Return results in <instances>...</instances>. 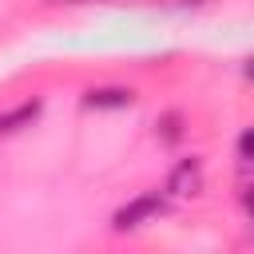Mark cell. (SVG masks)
<instances>
[{"instance_id":"obj_1","label":"cell","mask_w":254,"mask_h":254,"mask_svg":"<svg viewBox=\"0 0 254 254\" xmlns=\"http://www.w3.org/2000/svg\"><path fill=\"white\" fill-rule=\"evenodd\" d=\"M163 210H167V198H163L159 190H147V194H135L131 202H123V206L115 210L111 226H115V230H135V226H143V222L159 218Z\"/></svg>"},{"instance_id":"obj_2","label":"cell","mask_w":254,"mask_h":254,"mask_svg":"<svg viewBox=\"0 0 254 254\" xmlns=\"http://www.w3.org/2000/svg\"><path fill=\"white\" fill-rule=\"evenodd\" d=\"M202 190V159H179L175 167H171V175H167V194L171 198H190V194H198Z\"/></svg>"},{"instance_id":"obj_3","label":"cell","mask_w":254,"mask_h":254,"mask_svg":"<svg viewBox=\"0 0 254 254\" xmlns=\"http://www.w3.org/2000/svg\"><path fill=\"white\" fill-rule=\"evenodd\" d=\"M131 103H135L131 87H91L83 95V107H91V111H119V107H131Z\"/></svg>"},{"instance_id":"obj_4","label":"cell","mask_w":254,"mask_h":254,"mask_svg":"<svg viewBox=\"0 0 254 254\" xmlns=\"http://www.w3.org/2000/svg\"><path fill=\"white\" fill-rule=\"evenodd\" d=\"M40 99H24L20 107H12V111H4L0 115V135H16L20 127H32V119L40 115Z\"/></svg>"},{"instance_id":"obj_5","label":"cell","mask_w":254,"mask_h":254,"mask_svg":"<svg viewBox=\"0 0 254 254\" xmlns=\"http://www.w3.org/2000/svg\"><path fill=\"white\" fill-rule=\"evenodd\" d=\"M159 127H163V131H159V135H163V143H179V139H183V119H179V111L163 115V123H159Z\"/></svg>"},{"instance_id":"obj_6","label":"cell","mask_w":254,"mask_h":254,"mask_svg":"<svg viewBox=\"0 0 254 254\" xmlns=\"http://www.w3.org/2000/svg\"><path fill=\"white\" fill-rule=\"evenodd\" d=\"M238 159L254 163V127H246V131L238 135Z\"/></svg>"},{"instance_id":"obj_7","label":"cell","mask_w":254,"mask_h":254,"mask_svg":"<svg viewBox=\"0 0 254 254\" xmlns=\"http://www.w3.org/2000/svg\"><path fill=\"white\" fill-rule=\"evenodd\" d=\"M242 206H246V214H250V218H254V187H250V190H246V194H242Z\"/></svg>"},{"instance_id":"obj_8","label":"cell","mask_w":254,"mask_h":254,"mask_svg":"<svg viewBox=\"0 0 254 254\" xmlns=\"http://www.w3.org/2000/svg\"><path fill=\"white\" fill-rule=\"evenodd\" d=\"M242 75H246V79H250V83H254V56H250V60H246V64H242Z\"/></svg>"}]
</instances>
